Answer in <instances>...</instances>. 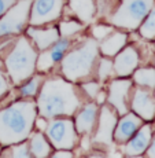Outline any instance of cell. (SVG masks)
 <instances>
[{"label": "cell", "instance_id": "cb8c5ba5", "mask_svg": "<svg viewBox=\"0 0 155 158\" xmlns=\"http://www.w3.org/2000/svg\"><path fill=\"white\" fill-rule=\"evenodd\" d=\"M83 29L81 23L74 22V21H67V22H62L59 25V33L63 37H70V36H74L75 33H78Z\"/></svg>", "mask_w": 155, "mask_h": 158}, {"label": "cell", "instance_id": "836d02e7", "mask_svg": "<svg viewBox=\"0 0 155 158\" xmlns=\"http://www.w3.org/2000/svg\"><path fill=\"white\" fill-rule=\"evenodd\" d=\"M96 99H98V103H103V102H104V94H103V92H98Z\"/></svg>", "mask_w": 155, "mask_h": 158}, {"label": "cell", "instance_id": "52a82bcc", "mask_svg": "<svg viewBox=\"0 0 155 158\" xmlns=\"http://www.w3.org/2000/svg\"><path fill=\"white\" fill-rule=\"evenodd\" d=\"M47 133L51 143L56 148L69 150L77 143V133L70 120H56L47 127Z\"/></svg>", "mask_w": 155, "mask_h": 158}, {"label": "cell", "instance_id": "d6a6232c", "mask_svg": "<svg viewBox=\"0 0 155 158\" xmlns=\"http://www.w3.org/2000/svg\"><path fill=\"white\" fill-rule=\"evenodd\" d=\"M148 156H150V157H155V139L153 140V144L150 146V148H148Z\"/></svg>", "mask_w": 155, "mask_h": 158}, {"label": "cell", "instance_id": "30bf717a", "mask_svg": "<svg viewBox=\"0 0 155 158\" xmlns=\"http://www.w3.org/2000/svg\"><path fill=\"white\" fill-rule=\"evenodd\" d=\"M115 125H117V117L111 111V109L104 106L102 109V111H100V120H99V127L95 136V140L98 143L110 146L111 140H113V132Z\"/></svg>", "mask_w": 155, "mask_h": 158}, {"label": "cell", "instance_id": "603a6c76", "mask_svg": "<svg viewBox=\"0 0 155 158\" xmlns=\"http://www.w3.org/2000/svg\"><path fill=\"white\" fill-rule=\"evenodd\" d=\"M40 81H41V77L40 76H36V77L30 78L26 84H23L21 87V95L22 96H35L39 91V87H40Z\"/></svg>", "mask_w": 155, "mask_h": 158}, {"label": "cell", "instance_id": "3957f363", "mask_svg": "<svg viewBox=\"0 0 155 158\" xmlns=\"http://www.w3.org/2000/svg\"><path fill=\"white\" fill-rule=\"evenodd\" d=\"M36 62H37V54L35 48L28 41V39L21 37L6 59L8 74L13 78L14 84H19L28 80L35 72Z\"/></svg>", "mask_w": 155, "mask_h": 158}, {"label": "cell", "instance_id": "f546056e", "mask_svg": "<svg viewBox=\"0 0 155 158\" xmlns=\"http://www.w3.org/2000/svg\"><path fill=\"white\" fill-rule=\"evenodd\" d=\"M7 89H8V83H7V80H6V77L3 76L2 70H0V98L7 92Z\"/></svg>", "mask_w": 155, "mask_h": 158}, {"label": "cell", "instance_id": "9a60e30c", "mask_svg": "<svg viewBox=\"0 0 155 158\" xmlns=\"http://www.w3.org/2000/svg\"><path fill=\"white\" fill-rule=\"evenodd\" d=\"M151 142V127L150 125H144L140 127L136 131L135 136L129 139L125 151L129 156H137V154L144 153L148 148V144Z\"/></svg>", "mask_w": 155, "mask_h": 158}, {"label": "cell", "instance_id": "8fae6325", "mask_svg": "<svg viewBox=\"0 0 155 158\" xmlns=\"http://www.w3.org/2000/svg\"><path fill=\"white\" fill-rule=\"evenodd\" d=\"M130 83L129 80H114L110 84V95H108V101L117 109L120 114H126L128 113V105H126V98H128V91H129Z\"/></svg>", "mask_w": 155, "mask_h": 158}, {"label": "cell", "instance_id": "ac0fdd59", "mask_svg": "<svg viewBox=\"0 0 155 158\" xmlns=\"http://www.w3.org/2000/svg\"><path fill=\"white\" fill-rule=\"evenodd\" d=\"M126 43L125 33H110L106 39H103V43L100 44V51L107 56L117 55Z\"/></svg>", "mask_w": 155, "mask_h": 158}, {"label": "cell", "instance_id": "d6986e66", "mask_svg": "<svg viewBox=\"0 0 155 158\" xmlns=\"http://www.w3.org/2000/svg\"><path fill=\"white\" fill-rule=\"evenodd\" d=\"M71 10L83 22H91L95 15V0H69Z\"/></svg>", "mask_w": 155, "mask_h": 158}, {"label": "cell", "instance_id": "9c48e42d", "mask_svg": "<svg viewBox=\"0 0 155 158\" xmlns=\"http://www.w3.org/2000/svg\"><path fill=\"white\" fill-rule=\"evenodd\" d=\"M70 41L67 39H62V40H58L55 44H52L50 47V50H44L43 54L37 58V62H36V68L40 72H45L48 69H51L56 62H59L63 58L65 52L67 51Z\"/></svg>", "mask_w": 155, "mask_h": 158}, {"label": "cell", "instance_id": "44dd1931", "mask_svg": "<svg viewBox=\"0 0 155 158\" xmlns=\"http://www.w3.org/2000/svg\"><path fill=\"white\" fill-rule=\"evenodd\" d=\"M133 78H135V81L137 84H140V85L154 88L155 87V69H153V68L139 69V70L135 72Z\"/></svg>", "mask_w": 155, "mask_h": 158}, {"label": "cell", "instance_id": "6da1fadb", "mask_svg": "<svg viewBox=\"0 0 155 158\" xmlns=\"http://www.w3.org/2000/svg\"><path fill=\"white\" fill-rule=\"evenodd\" d=\"M80 98L74 87L62 78L44 83L39 96V111L44 118L70 115L80 107Z\"/></svg>", "mask_w": 155, "mask_h": 158}, {"label": "cell", "instance_id": "5b68a950", "mask_svg": "<svg viewBox=\"0 0 155 158\" xmlns=\"http://www.w3.org/2000/svg\"><path fill=\"white\" fill-rule=\"evenodd\" d=\"M154 7V0H124L110 18L111 25L118 28L136 29Z\"/></svg>", "mask_w": 155, "mask_h": 158}, {"label": "cell", "instance_id": "2e32d148", "mask_svg": "<svg viewBox=\"0 0 155 158\" xmlns=\"http://www.w3.org/2000/svg\"><path fill=\"white\" fill-rule=\"evenodd\" d=\"M28 33L40 51L50 48L51 45L55 44L59 40V30L56 28H47V29L30 28Z\"/></svg>", "mask_w": 155, "mask_h": 158}, {"label": "cell", "instance_id": "f1b7e54d", "mask_svg": "<svg viewBox=\"0 0 155 158\" xmlns=\"http://www.w3.org/2000/svg\"><path fill=\"white\" fill-rule=\"evenodd\" d=\"M15 3H17V0H0V17L4 15L6 11L13 7Z\"/></svg>", "mask_w": 155, "mask_h": 158}, {"label": "cell", "instance_id": "83f0119b", "mask_svg": "<svg viewBox=\"0 0 155 158\" xmlns=\"http://www.w3.org/2000/svg\"><path fill=\"white\" fill-rule=\"evenodd\" d=\"M99 83H92V81H89V83L84 84V91L87 92V95L89 96V98H96V95H98L99 92Z\"/></svg>", "mask_w": 155, "mask_h": 158}, {"label": "cell", "instance_id": "4fadbf2b", "mask_svg": "<svg viewBox=\"0 0 155 158\" xmlns=\"http://www.w3.org/2000/svg\"><path fill=\"white\" fill-rule=\"evenodd\" d=\"M132 109L144 120H153L155 117V101L150 92L144 89H137L135 92L132 99Z\"/></svg>", "mask_w": 155, "mask_h": 158}, {"label": "cell", "instance_id": "d4e9b609", "mask_svg": "<svg viewBox=\"0 0 155 158\" xmlns=\"http://www.w3.org/2000/svg\"><path fill=\"white\" fill-rule=\"evenodd\" d=\"M114 70V65L113 62H111L110 59H107V58H102L100 59V63H99V78L100 80H106V78H108L111 76V73Z\"/></svg>", "mask_w": 155, "mask_h": 158}, {"label": "cell", "instance_id": "5bb4252c", "mask_svg": "<svg viewBox=\"0 0 155 158\" xmlns=\"http://www.w3.org/2000/svg\"><path fill=\"white\" fill-rule=\"evenodd\" d=\"M137 63H139V55L136 52V50L133 47H126L115 58L114 70L118 76L125 77V76H129L130 73H133Z\"/></svg>", "mask_w": 155, "mask_h": 158}, {"label": "cell", "instance_id": "7c38bea8", "mask_svg": "<svg viewBox=\"0 0 155 158\" xmlns=\"http://www.w3.org/2000/svg\"><path fill=\"white\" fill-rule=\"evenodd\" d=\"M140 127H141L140 117H137L133 113H126L122 117V120L115 125V133H114L115 142L117 143H125L135 135L136 131Z\"/></svg>", "mask_w": 155, "mask_h": 158}, {"label": "cell", "instance_id": "7402d4cb", "mask_svg": "<svg viewBox=\"0 0 155 158\" xmlns=\"http://www.w3.org/2000/svg\"><path fill=\"white\" fill-rule=\"evenodd\" d=\"M140 33L143 37L148 40L155 39V7L151 8V11L144 18L143 23L140 25Z\"/></svg>", "mask_w": 155, "mask_h": 158}, {"label": "cell", "instance_id": "ffe728a7", "mask_svg": "<svg viewBox=\"0 0 155 158\" xmlns=\"http://www.w3.org/2000/svg\"><path fill=\"white\" fill-rule=\"evenodd\" d=\"M29 150H30V154H33L35 157L43 158L50 154L51 147L41 133H35V135H32V139H30Z\"/></svg>", "mask_w": 155, "mask_h": 158}, {"label": "cell", "instance_id": "4dcf8cb0", "mask_svg": "<svg viewBox=\"0 0 155 158\" xmlns=\"http://www.w3.org/2000/svg\"><path fill=\"white\" fill-rule=\"evenodd\" d=\"M73 154L70 153V151H56L55 153V158H59V157H71Z\"/></svg>", "mask_w": 155, "mask_h": 158}, {"label": "cell", "instance_id": "4316f807", "mask_svg": "<svg viewBox=\"0 0 155 158\" xmlns=\"http://www.w3.org/2000/svg\"><path fill=\"white\" fill-rule=\"evenodd\" d=\"M11 154H13V157H17V158H26V157H29L30 156L29 146L28 144L15 146L13 150H11Z\"/></svg>", "mask_w": 155, "mask_h": 158}, {"label": "cell", "instance_id": "8992f818", "mask_svg": "<svg viewBox=\"0 0 155 158\" xmlns=\"http://www.w3.org/2000/svg\"><path fill=\"white\" fill-rule=\"evenodd\" d=\"M32 0H19L0 19V37L19 33L28 22Z\"/></svg>", "mask_w": 155, "mask_h": 158}, {"label": "cell", "instance_id": "7a4b0ae2", "mask_svg": "<svg viewBox=\"0 0 155 158\" xmlns=\"http://www.w3.org/2000/svg\"><path fill=\"white\" fill-rule=\"evenodd\" d=\"M36 118L35 102H17L0 111V143L10 146L30 135Z\"/></svg>", "mask_w": 155, "mask_h": 158}, {"label": "cell", "instance_id": "ba28073f", "mask_svg": "<svg viewBox=\"0 0 155 158\" xmlns=\"http://www.w3.org/2000/svg\"><path fill=\"white\" fill-rule=\"evenodd\" d=\"M62 8L63 0H36L32 7L30 23L33 26H39L55 21L60 17Z\"/></svg>", "mask_w": 155, "mask_h": 158}, {"label": "cell", "instance_id": "1f68e13d", "mask_svg": "<svg viewBox=\"0 0 155 158\" xmlns=\"http://www.w3.org/2000/svg\"><path fill=\"white\" fill-rule=\"evenodd\" d=\"M37 127H39V128H40L41 131H43V129H47V127H48V125H47V121L44 120V117H43L41 120H39V121H37Z\"/></svg>", "mask_w": 155, "mask_h": 158}, {"label": "cell", "instance_id": "277c9868", "mask_svg": "<svg viewBox=\"0 0 155 158\" xmlns=\"http://www.w3.org/2000/svg\"><path fill=\"white\" fill-rule=\"evenodd\" d=\"M98 56V43L96 40H87L83 47L71 51L65 56L62 62L63 74L67 80L77 81L87 77L92 70V66Z\"/></svg>", "mask_w": 155, "mask_h": 158}, {"label": "cell", "instance_id": "e0dca14e", "mask_svg": "<svg viewBox=\"0 0 155 158\" xmlns=\"http://www.w3.org/2000/svg\"><path fill=\"white\" fill-rule=\"evenodd\" d=\"M98 107L93 103H88L87 106L75 117V129L78 133H89L95 127Z\"/></svg>", "mask_w": 155, "mask_h": 158}, {"label": "cell", "instance_id": "484cf974", "mask_svg": "<svg viewBox=\"0 0 155 158\" xmlns=\"http://www.w3.org/2000/svg\"><path fill=\"white\" fill-rule=\"evenodd\" d=\"M110 33H113V26L96 25V26L92 28V35L96 40H103V39H106Z\"/></svg>", "mask_w": 155, "mask_h": 158}]
</instances>
